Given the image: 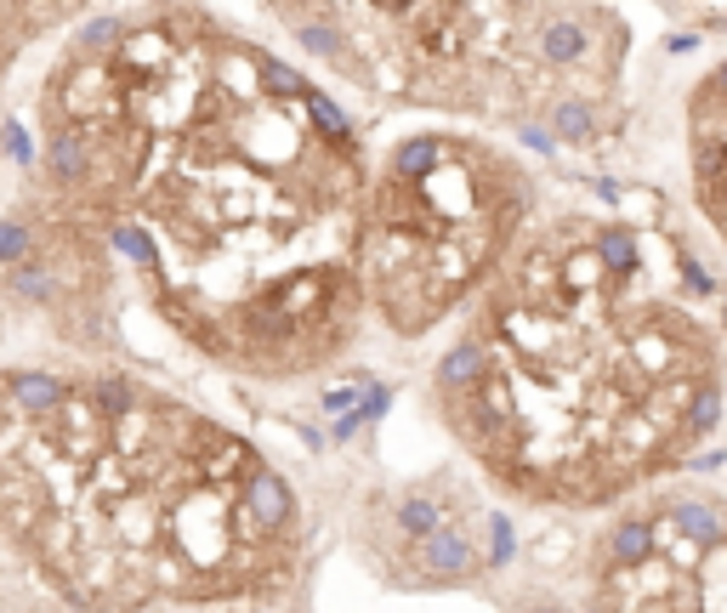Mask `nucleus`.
<instances>
[{"label":"nucleus","mask_w":727,"mask_h":613,"mask_svg":"<svg viewBox=\"0 0 727 613\" xmlns=\"http://www.w3.org/2000/svg\"><path fill=\"white\" fill-rule=\"evenodd\" d=\"M540 216L534 171L466 131H415L370 159L353 267L364 313L398 341H426L500 273Z\"/></svg>","instance_id":"20e7f679"},{"label":"nucleus","mask_w":727,"mask_h":613,"mask_svg":"<svg viewBox=\"0 0 727 613\" xmlns=\"http://www.w3.org/2000/svg\"><path fill=\"white\" fill-rule=\"evenodd\" d=\"M682 165H688V205L705 233L727 250V63L705 69L682 108Z\"/></svg>","instance_id":"423d86ee"},{"label":"nucleus","mask_w":727,"mask_h":613,"mask_svg":"<svg viewBox=\"0 0 727 613\" xmlns=\"http://www.w3.org/2000/svg\"><path fill=\"white\" fill-rule=\"evenodd\" d=\"M0 557L69 613H284L313 517L211 409L120 364L0 369Z\"/></svg>","instance_id":"7ed1b4c3"},{"label":"nucleus","mask_w":727,"mask_h":613,"mask_svg":"<svg viewBox=\"0 0 727 613\" xmlns=\"http://www.w3.org/2000/svg\"><path fill=\"white\" fill-rule=\"evenodd\" d=\"M432 409L523 511H614L727 415V324L688 250L620 216H534L455 313Z\"/></svg>","instance_id":"f03ea898"},{"label":"nucleus","mask_w":727,"mask_h":613,"mask_svg":"<svg viewBox=\"0 0 727 613\" xmlns=\"http://www.w3.org/2000/svg\"><path fill=\"white\" fill-rule=\"evenodd\" d=\"M40 137L57 216L199 364L296 386L358 347L370 148L262 40L205 6L97 18L46 74Z\"/></svg>","instance_id":"f257e3e1"},{"label":"nucleus","mask_w":727,"mask_h":613,"mask_svg":"<svg viewBox=\"0 0 727 613\" xmlns=\"http://www.w3.org/2000/svg\"><path fill=\"white\" fill-rule=\"evenodd\" d=\"M603 517L586 562V613H727L722 494L665 477Z\"/></svg>","instance_id":"39448f33"}]
</instances>
